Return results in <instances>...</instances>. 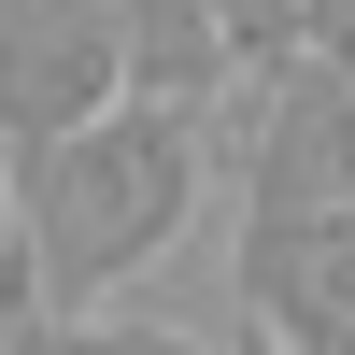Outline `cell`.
Segmentation results:
<instances>
[{"mask_svg": "<svg viewBox=\"0 0 355 355\" xmlns=\"http://www.w3.org/2000/svg\"><path fill=\"white\" fill-rule=\"evenodd\" d=\"M0 355H227V341L142 327V313H0ZM242 355H270V341H242Z\"/></svg>", "mask_w": 355, "mask_h": 355, "instance_id": "cell-5", "label": "cell"}, {"mask_svg": "<svg viewBox=\"0 0 355 355\" xmlns=\"http://www.w3.org/2000/svg\"><path fill=\"white\" fill-rule=\"evenodd\" d=\"M227 284H242V327L270 341V355H355V214L242 227Z\"/></svg>", "mask_w": 355, "mask_h": 355, "instance_id": "cell-4", "label": "cell"}, {"mask_svg": "<svg viewBox=\"0 0 355 355\" xmlns=\"http://www.w3.org/2000/svg\"><path fill=\"white\" fill-rule=\"evenodd\" d=\"M128 85V0H0V142H71Z\"/></svg>", "mask_w": 355, "mask_h": 355, "instance_id": "cell-2", "label": "cell"}, {"mask_svg": "<svg viewBox=\"0 0 355 355\" xmlns=\"http://www.w3.org/2000/svg\"><path fill=\"white\" fill-rule=\"evenodd\" d=\"M355 214V57H284L242 114V227Z\"/></svg>", "mask_w": 355, "mask_h": 355, "instance_id": "cell-3", "label": "cell"}, {"mask_svg": "<svg viewBox=\"0 0 355 355\" xmlns=\"http://www.w3.org/2000/svg\"><path fill=\"white\" fill-rule=\"evenodd\" d=\"M15 227H28V157L0 142V284H15Z\"/></svg>", "mask_w": 355, "mask_h": 355, "instance_id": "cell-6", "label": "cell"}, {"mask_svg": "<svg viewBox=\"0 0 355 355\" xmlns=\"http://www.w3.org/2000/svg\"><path fill=\"white\" fill-rule=\"evenodd\" d=\"M199 171H214V114H171V100H114L100 128L28 142V227L0 313H114L199 227Z\"/></svg>", "mask_w": 355, "mask_h": 355, "instance_id": "cell-1", "label": "cell"}]
</instances>
